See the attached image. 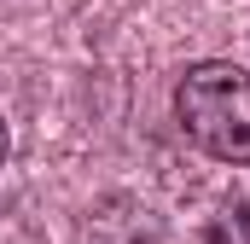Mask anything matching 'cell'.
<instances>
[{
    "mask_svg": "<svg viewBox=\"0 0 250 244\" xmlns=\"http://www.w3.org/2000/svg\"><path fill=\"white\" fill-rule=\"evenodd\" d=\"M175 122L215 163H250V70L233 59H198L175 81Z\"/></svg>",
    "mask_w": 250,
    "mask_h": 244,
    "instance_id": "1",
    "label": "cell"
},
{
    "mask_svg": "<svg viewBox=\"0 0 250 244\" xmlns=\"http://www.w3.org/2000/svg\"><path fill=\"white\" fill-rule=\"evenodd\" d=\"M6 151H12V134H6V117H0V169H6Z\"/></svg>",
    "mask_w": 250,
    "mask_h": 244,
    "instance_id": "2",
    "label": "cell"
}]
</instances>
